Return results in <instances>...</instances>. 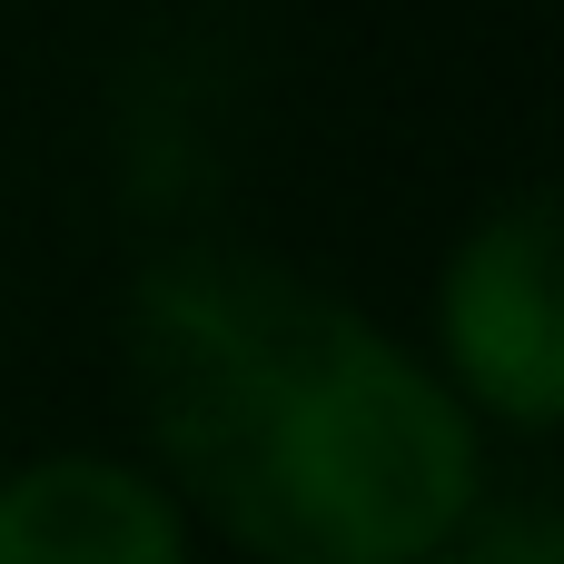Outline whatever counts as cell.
<instances>
[{
    "label": "cell",
    "mask_w": 564,
    "mask_h": 564,
    "mask_svg": "<svg viewBox=\"0 0 564 564\" xmlns=\"http://www.w3.org/2000/svg\"><path fill=\"white\" fill-rule=\"evenodd\" d=\"M129 387L188 496L268 564H426L476 506L456 397L268 258H159Z\"/></svg>",
    "instance_id": "obj_1"
},
{
    "label": "cell",
    "mask_w": 564,
    "mask_h": 564,
    "mask_svg": "<svg viewBox=\"0 0 564 564\" xmlns=\"http://www.w3.org/2000/svg\"><path fill=\"white\" fill-rule=\"evenodd\" d=\"M446 347H456L466 387L496 416L555 426L564 337H555V218H545V198L496 208L456 248V268H446Z\"/></svg>",
    "instance_id": "obj_2"
},
{
    "label": "cell",
    "mask_w": 564,
    "mask_h": 564,
    "mask_svg": "<svg viewBox=\"0 0 564 564\" xmlns=\"http://www.w3.org/2000/svg\"><path fill=\"white\" fill-rule=\"evenodd\" d=\"M0 564H178V516L129 466L40 456L0 486Z\"/></svg>",
    "instance_id": "obj_3"
},
{
    "label": "cell",
    "mask_w": 564,
    "mask_h": 564,
    "mask_svg": "<svg viewBox=\"0 0 564 564\" xmlns=\"http://www.w3.org/2000/svg\"><path fill=\"white\" fill-rule=\"evenodd\" d=\"M436 564H564V545H555V525H545V516H506V525L466 535L456 555H436Z\"/></svg>",
    "instance_id": "obj_4"
}]
</instances>
